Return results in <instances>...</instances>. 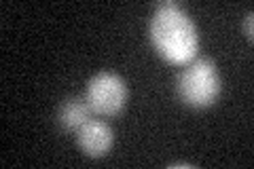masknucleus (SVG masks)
I'll use <instances>...</instances> for the list:
<instances>
[{
    "mask_svg": "<svg viewBox=\"0 0 254 169\" xmlns=\"http://www.w3.org/2000/svg\"><path fill=\"white\" fill-rule=\"evenodd\" d=\"M150 38H153L155 49L165 59L180 66L193 61L199 47L195 23L182 11V6L172 0L157 6L150 21Z\"/></svg>",
    "mask_w": 254,
    "mask_h": 169,
    "instance_id": "obj_1",
    "label": "nucleus"
},
{
    "mask_svg": "<svg viewBox=\"0 0 254 169\" xmlns=\"http://www.w3.org/2000/svg\"><path fill=\"white\" fill-rule=\"evenodd\" d=\"M220 93L216 63L208 57L193 59L178 78V95L190 108H208Z\"/></svg>",
    "mask_w": 254,
    "mask_h": 169,
    "instance_id": "obj_2",
    "label": "nucleus"
},
{
    "mask_svg": "<svg viewBox=\"0 0 254 169\" xmlns=\"http://www.w3.org/2000/svg\"><path fill=\"white\" fill-rule=\"evenodd\" d=\"M87 102L95 114L115 116L123 110L127 102V85L115 72H100L89 80Z\"/></svg>",
    "mask_w": 254,
    "mask_h": 169,
    "instance_id": "obj_3",
    "label": "nucleus"
},
{
    "mask_svg": "<svg viewBox=\"0 0 254 169\" xmlns=\"http://www.w3.org/2000/svg\"><path fill=\"white\" fill-rule=\"evenodd\" d=\"M76 142L87 157L100 159L113 148V129L102 120H87L76 131Z\"/></svg>",
    "mask_w": 254,
    "mask_h": 169,
    "instance_id": "obj_4",
    "label": "nucleus"
},
{
    "mask_svg": "<svg viewBox=\"0 0 254 169\" xmlns=\"http://www.w3.org/2000/svg\"><path fill=\"white\" fill-rule=\"evenodd\" d=\"M91 114H93V110L87 100L68 98L60 106L58 123L62 125V129H66V131H78L87 120H91Z\"/></svg>",
    "mask_w": 254,
    "mask_h": 169,
    "instance_id": "obj_5",
    "label": "nucleus"
},
{
    "mask_svg": "<svg viewBox=\"0 0 254 169\" xmlns=\"http://www.w3.org/2000/svg\"><path fill=\"white\" fill-rule=\"evenodd\" d=\"M244 30H246V36H248V38L252 40V36H254V15H252V13H248V15H246Z\"/></svg>",
    "mask_w": 254,
    "mask_h": 169,
    "instance_id": "obj_6",
    "label": "nucleus"
}]
</instances>
